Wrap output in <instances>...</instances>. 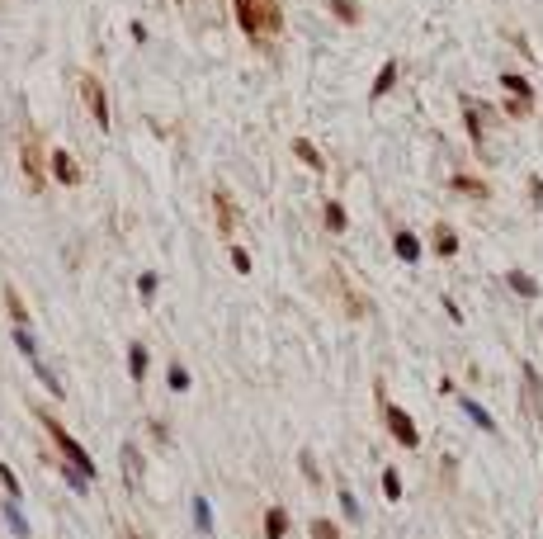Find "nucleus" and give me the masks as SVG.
I'll use <instances>...</instances> for the list:
<instances>
[{"label":"nucleus","instance_id":"nucleus-1","mask_svg":"<svg viewBox=\"0 0 543 539\" xmlns=\"http://www.w3.org/2000/svg\"><path fill=\"white\" fill-rule=\"evenodd\" d=\"M38 421H43V430L52 435V444L62 449V459L71 464V468H80L85 478H94V459L85 454V449H80V440H76V435H71V430H66V426H62V421H57L52 412H43V407H38Z\"/></svg>","mask_w":543,"mask_h":539},{"label":"nucleus","instance_id":"nucleus-2","mask_svg":"<svg viewBox=\"0 0 543 539\" xmlns=\"http://www.w3.org/2000/svg\"><path fill=\"white\" fill-rule=\"evenodd\" d=\"M236 15H241V29H246L250 38L279 29V10H274L269 0H236Z\"/></svg>","mask_w":543,"mask_h":539},{"label":"nucleus","instance_id":"nucleus-3","mask_svg":"<svg viewBox=\"0 0 543 539\" xmlns=\"http://www.w3.org/2000/svg\"><path fill=\"white\" fill-rule=\"evenodd\" d=\"M378 407H383V421H388V430H392V440L397 444H406V449H416L420 444V430H416V421L402 412V407H392L388 397H383V388H378Z\"/></svg>","mask_w":543,"mask_h":539},{"label":"nucleus","instance_id":"nucleus-4","mask_svg":"<svg viewBox=\"0 0 543 539\" xmlns=\"http://www.w3.org/2000/svg\"><path fill=\"white\" fill-rule=\"evenodd\" d=\"M80 99H85V109L99 128H109V99H104V85L94 76H80Z\"/></svg>","mask_w":543,"mask_h":539},{"label":"nucleus","instance_id":"nucleus-5","mask_svg":"<svg viewBox=\"0 0 543 539\" xmlns=\"http://www.w3.org/2000/svg\"><path fill=\"white\" fill-rule=\"evenodd\" d=\"M525 412L539 421L543 416V379H539V369L525 365Z\"/></svg>","mask_w":543,"mask_h":539},{"label":"nucleus","instance_id":"nucleus-6","mask_svg":"<svg viewBox=\"0 0 543 539\" xmlns=\"http://www.w3.org/2000/svg\"><path fill=\"white\" fill-rule=\"evenodd\" d=\"M213 204H217V232H222V237H232V232H236V208H232V194H227V190H217V194H213Z\"/></svg>","mask_w":543,"mask_h":539},{"label":"nucleus","instance_id":"nucleus-7","mask_svg":"<svg viewBox=\"0 0 543 539\" xmlns=\"http://www.w3.org/2000/svg\"><path fill=\"white\" fill-rule=\"evenodd\" d=\"M142 468H147V464H142L138 444L128 440V444H123V483H128V487H138V483H142Z\"/></svg>","mask_w":543,"mask_h":539},{"label":"nucleus","instance_id":"nucleus-8","mask_svg":"<svg viewBox=\"0 0 543 539\" xmlns=\"http://www.w3.org/2000/svg\"><path fill=\"white\" fill-rule=\"evenodd\" d=\"M24 175H29V185L33 190H43V161H38V143H24Z\"/></svg>","mask_w":543,"mask_h":539},{"label":"nucleus","instance_id":"nucleus-9","mask_svg":"<svg viewBox=\"0 0 543 539\" xmlns=\"http://www.w3.org/2000/svg\"><path fill=\"white\" fill-rule=\"evenodd\" d=\"M52 180H62V185H76L80 180V166L66 152H52Z\"/></svg>","mask_w":543,"mask_h":539},{"label":"nucleus","instance_id":"nucleus-10","mask_svg":"<svg viewBox=\"0 0 543 539\" xmlns=\"http://www.w3.org/2000/svg\"><path fill=\"white\" fill-rule=\"evenodd\" d=\"M397 71H402V66H397V62L388 57V62H383V71L373 76V90H369V95H373V99H383V95L392 90V85H397Z\"/></svg>","mask_w":543,"mask_h":539},{"label":"nucleus","instance_id":"nucleus-11","mask_svg":"<svg viewBox=\"0 0 543 539\" xmlns=\"http://www.w3.org/2000/svg\"><path fill=\"white\" fill-rule=\"evenodd\" d=\"M147 365H152V360H147V346L133 341V346H128V374H133V383L147 379Z\"/></svg>","mask_w":543,"mask_h":539},{"label":"nucleus","instance_id":"nucleus-12","mask_svg":"<svg viewBox=\"0 0 543 539\" xmlns=\"http://www.w3.org/2000/svg\"><path fill=\"white\" fill-rule=\"evenodd\" d=\"M501 85L511 90V99H520V104H534V85H529L525 76H515V71H506V76H501Z\"/></svg>","mask_w":543,"mask_h":539},{"label":"nucleus","instance_id":"nucleus-13","mask_svg":"<svg viewBox=\"0 0 543 539\" xmlns=\"http://www.w3.org/2000/svg\"><path fill=\"white\" fill-rule=\"evenodd\" d=\"M392 251L402 255L406 265H411V260H420V241H416V232H406V227H402V232L392 237Z\"/></svg>","mask_w":543,"mask_h":539},{"label":"nucleus","instance_id":"nucleus-14","mask_svg":"<svg viewBox=\"0 0 543 539\" xmlns=\"http://www.w3.org/2000/svg\"><path fill=\"white\" fill-rule=\"evenodd\" d=\"M458 407L468 412V421H477V426L487 430V435H496V421H492V412H487V407H477L472 397H458Z\"/></svg>","mask_w":543,"mask_h":539},{"label":"nucleus","instance_id":"nucleus-15","mask_svg":"<svg viewBox=\"0 0 543 539\" xmlns=\"http://www.w3.org/2000/svg\"><path fill=\"white\" fill-rule=\"evenodd\" d=\"M264 535H269V539H283V535H288V511H283V507H269V511H264Z\"/></svg>","mask_w":543,"mask_h":539},{"label":"nucleus","instance_id":"nucleus-16","mask_svg":"<svg viewBox=\"0 0 543 539\" xmlns=\"http://www.w3.org/2000/svg\"><path fill=\"white\" fill-rule=\"evenodd\" d=\"M506 284H511L515 293H520V298H539V284L529 279L525 270H511V274H506Z\"/></svg>","mask_w":543,"mask_h":539},{"label":"nucleus","instance_id":"nucleus-17","mask_svg":"<svg viewBox=\"0 0 543 539\" xmlns=\"http://www.w3.org/2000/svg\"><path fill=\"white\" fill-rule=\"evenodd\" d=\"M5 308H10L15 327H29V308H24V298H19V289H10V284H5Z\"/></svg>","mask_w":543,"mask_h":539},{"label":"nucleus","instance_id":"nucleus-18","mask_svg":"<svg viewBox=\"0 0 543 539\" xmlns=\"http://www.w3.org/2000/svg\"><path fill=\"white\" fill-rule=\"evenodd\" d=\"M463 119H468V138H472V147L482 152V114H477L472 99H463Z\"/></svg>","mask_w":543,"mask_h":539},{"label":"nucleus","instance_id":"nucleus-19","mask_svg":"<svg viewBox=\"0 0 543 539\" xmlns=\"http://www.w3.org/2000/svg\"><path fill=\"white\" fill-rule=\"evenodd\" d=\"M434 251H439V255H458V237H453V227H444V222L434 227Z\"/></svg>","mask_w":543,"mask_h":539},{"label":"nucleus","instance_id":"nucleus-20","mask_svg":"<svg viewBox=\"0 0 543 539\" xmlns=\"http://www.w3.org/2000/svg\"><path fill=\"white\" fill-rule=\"evenodd\" d=\"M449 185H453L458 194H472V199H487V194H492L487 185H482V180H472V175H453Z\"/></svg>","mask_w":543,"mask_h":539},{"label":"nucleus","instance_id":"nucleus-21","mask_svg":"<svg viewBox=\"0 0 543 539\" xmlns=\"http://www.w3.org/2000/svg\"><path fill=\"white\" fill-rule=\"evenodd\" d=\"M293 152H298V157H303V161H307L312 171H322V166H326V161H322V152H317V147H312L307 138H293Z\"/></svg>","mask_w":543,"mask_h":539},{"label":"nucleus","instance_id":"nucleus-22","mask_svg":"<svg viewBox=\"0 0 543 539\" xmlns=\"http://www.w3.org/2000/svg\"><path fill=\"white\" fill-rule=\"evenodd\" d=\"M383 497H388V502L402 497V473H397V468H383Z\"/></svg>","mask_w":543,"mask_h":539},{"label":"nucleus","instance_id":"nucleus-23","mask_svg":"<svg viewBox=\"0 0 543 539\" xmlns=\"http://www.w3.org/2000/svg\"><path fill=\"white\" fill-rule=\"evenodd\" d=\"M194 525H199L203 535L213 530V511H208V502H203V497H194Z\"/></svg>","mask_w":543,"mask_h":539},{"label":"nucleus","instance_id":"nucleus-24","mask_svg":"<svg viewBox=\"0 0 543 539\" xmlns=\"http://www.w3.org/2000/svg\"><path fill=\"white\" fill-rule=\"evenodd\" d=\"M307 530H312V539H341V530H336V525L326 521V516H317V521H312Z\"/></svg>","mask_w":543,"mask_h":539},{"label":"nucleus","instance_id":"nucleus-25","mask_svg":"<svg viewBox=\"0 0 543 539\" xmlns=\"http://www.w3.org/2000/svg\"><path fill=\"white\" fill-rule=\"evenodd\" d=\"M345 222H350V218H345L341 204H326V227H331V232H345Z\"/></svg>","mask_w":543,"mask_h":539},{"label":"nucleus","instance_id":"nucleus-26","mask_svg":"<svg viewBox=\"0 0 543 539\" xmlns=\"http://www.w3.org/2000/svg\"><path fill=\"white\" fill-rule=\"evenodd\" d=\"M15 346L29 355V360H38V346H33V336H29V327H15Z\"/></svg>","mask_w":543,"mask_h":539},{"label":"nucleus","instance_id":"nucleus-27","mask_svg":"<svg viewBox=\"0 0 543 539\" xmlns=\"http://www.w3.org/2000/svg\"><path fill=\"white\" fill-rule=\"evenodd\" d=\"M0 483H5V492L19 502V492H24V487H19V478H15V468H10V464H0Z\"/></svg>","mask_w":543,"mask_h":539},{"label":"nucleus","instance_id":"nucleus-28","mask_svg":"<svg viewBox=\"0 0 543 539\" xmlns=\"http://www.w3.org/2000/svg\"><path fill=\"white\" fill-rule=\"evenodd\" d=\"M171 388H175V393H185V388H189V369L180 365V360L171 365Z\"/></svg>","mask_w":543,"mask_h":539},{"label":"nucleus","instance_id":"nucleus-29","mask_svg":"<svg viewBox=\"0 0 543 539\" xmlns=\"http://www.w3.org/2000/svg\"><path fill=\"white\" fill-rule=\"evenodd\" d=\"M331 15H341L345 24H355V19H359V10L350 5V0H331Z\"/></svg>","mask_w":543,"mask_h":539},{"label":"nucleus","instance_id":"nucleus-30","mask_svg":"<svg viewBox=\"0 0 543 539\" xmlns=\"http://www.w3.org/2000/svg\"><path fill=\"white\" fill-rule=\"evenodd\" d=\"M298 464H303V473H307V483H312V487H322V473H317V459H312V454H298Z\"/></svg>","mask_w":543,"mask_h":539},{"label":"nucleus","instance_id":"nucleus-31","mask_svg":"<svg viewBox=\"0 0 543 539\" xmlns=\"http://www.w3.org/2000/svg\"><path fill=\"white\" fill-rule=\"evenodd\" d=\"M529 199H534V208L543 213V175H529Z\"/></svg>","mask_w":543,"mask_h":539},{"label":"nucleus","instance_id":"nucleus-32","mask_svg":"<svg viewBox=\"0 0 543 539\" xmlns=\"http://www.w3.org/2000/svg\"><path fill=\"white\" fill-rule=\"evenodd\" d=\"M232 270L236 274H250V255L241 251V246H232Z\"/></svg>","mask_w":543,"mask_h":539},{"label":"nucleus","instance_id":"nucleus-33","mask_svg":"<svg viewBox=\"0 0 543 539\" xmlns=\"http://www.w3.org/2000/svg\"><path fill=\"white\" fill-rule=\"evenodd\" d=\"M341 507H345V516H350V521H359V502H355L345 487H341Z\"/></svg>","mask_w":543,"mask_h":539},{"label":"nucleus","instance_id":"nucleus-34","mask_svg":"<svg viewBox=\"0 0 543 539\" xmlns=\"http://www.w3.org/2000/svg\"><path fill=\"white\" fill-rule=\"evenodd\" d=\"M5 521H10V525H15V535H29V525H24V516H19V511H15V507H10V511H5Z\"/></svg>","mask_w":543,"mask_h":539},{"label":"nucleus","instance_id":"nucleus-35","mask_svg":"<svg viewBox=\"0 0 543 539\" xmlns=\"http://www.w3.org/2000/svg\"><path fill=\"white\" fill-rule=\"evenodd\" d=\"M138 293H142V298H152V293H156V274H142V279H138Z\"/></svg>","mask_w":543,"mask_h":539},{"label":"nucleus","instance_id":"nucleus-36","mask_svg":"<svg viewBox=\"0 0 543 539\" xmlns=\"http://www.w3.org/2000/svg\"><path fill=\"white\" fill-rule=\"evenodd\" d=\"M118 539H138V535H133V530H123V535H118Z\"/></svg>","mask_w":543,"mask_h":539}]
</instances>
